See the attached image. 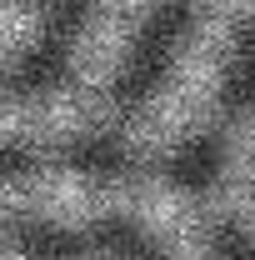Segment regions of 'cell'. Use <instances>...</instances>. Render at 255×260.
Returning <instances> with one entry per match:
<instances>
[{
	"mask_svg": "<svg viewBox=\"0 0 255 260\" xmlns=\"http://www.w3.org/2000/svg\"><path fill=\"white\" fill-rule=\"evenodd\" d=\"M45 0H0V55H20L40 35Z\"/></svg>",
	"mask_w": 255,
	"mask_h": 260,
	"instance_id": "1",
	"label": "cell"
},
{
	"mask_svg": "<svg viewBox=\"0 0 255 260\" xmlns=\"http://www.w3.org/2000/svg\"><path fill=\"white\" fill-rule=\"evenodd\" d=\"M215 210H225L230 220H240V225L255 230V175L230 170L220 180V190H215Z\"/></svg>",
	"mask_w": 255,
	"mask_h": 260,
	"instance_id": "2",
	"label": "cell"
},
{
	"mask_svg": "<svg viewBox=\"0 0 255 260\" xmlns=\"http://www.w3.org/2000/svg\"><path fill=\"white\" fill-rule=\"evenodd\" d=\"M205 20H235V15H255V0H195Z\"/></svg>",
	"mask_w": 255,
	"mask_h": 260,
	"instance_id": "3",
	"label": "cell"
},
{
	"mask_svg": "<svg viewBox=\"0 0 255 260\" xmlns=\"http://www.w3.org/2000/svg\"><path fill=\"white\" fill-rule=\"evenodd\" d=\"M170 260H210L205 250H185V255H170Z\"/></svg>",
	"mask_w": 255,
	"mask_h": 260,
	"instance_id": "4",
	"label": "cell"
},
{
	"mask_svg": "<svg viewBox=\"0 0 255 260\" xmlns=\"http://www.w3.org/2000/svg\"><path fill=\"white\" fill-rule=\"evenodd\" d=\"M0 260H30L25 250H0Z\"/></svg>",
	"mask_w": 255,
	"mask_h": 260,
	"instance_id": "5",
	"label": "cell"
},
{
	"mask_svg": "<svg viewBox=\"0 0 255 260\" xmlns=\"http://www.w3.org/2000/svg\"><path fill=\"white\" fill-rule=\"evenodd\" d=\"M85 260H110V255H85Z\"/></svg>",
	"mask_w": 255,
	"mask_h": 260,
	"instance_id": "6",
	"label": "cell"
}]
</instances>
